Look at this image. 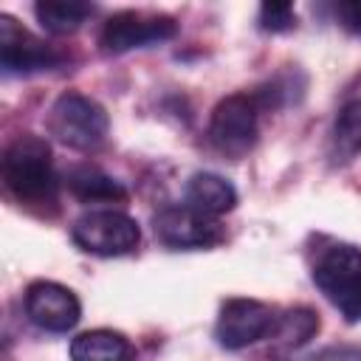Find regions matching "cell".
I'll use <instances>...</instances> for the list:
<instances>
[{
  "label": "cell",
  "instance_id": "6da1fadb",
  "mask_svg": "<svg viewBox=\"0 0 361 361\" xmlns=\"http://www.w3.org/2000/svg\"><path fill=\"white\" fill-rule=\"evenodd\" d=\"M3 183L6 189L25 206L48 209L56 203V172H54V158L51 147L39 135H20L14 138L6 152H3Z\"/></svg>",
  "mask_w": 361,
  "mask_h": 361
},
{
  "label": "cell",
  "instance_id": "7a4b0ae2",
  "mask_svg": "<svg viewBox=\"0 0 361 361\" xmlns=\"http://www.w3.org/2000/svg\"><path fill=\"white\" fill-rule=\"evenodd\" d=\"M313 282L347 322H361V248L350 243L324 248L313 265Z\"/></svg>",
  "mask_w": 361,
  "mask_h": 361
},
{
  "label": "cell",
  "instance_id": "3957f363",
  "mask_svg": "<svg viewBox=\"0 0 361 361\" xmlns=\"http://www.w3.org/2000/svg\"><path fill=\"white\" fill-rule=\"evenodd\" d=\"M107 130H110L107 110L85 93L68 90L48 110V133L71 149L90 152L102 147L107 138Z\"/></svg>",
  "mask_w": 361,
  "mask_h": 361
},
{
  "label": "cell",
  "instance_id": "277c9868",
  "mask_svg": "<svg viewBox=\"0 0 361 361\" xmlns=\"http://www.w3.org/2000/svg\"><path fill=\"white\" fill-rule=\"evenodd\" d=\"M71 237L87 254L121 257V254H130V251L138 248L141 228L124 212H116V209H90V212H85L73 223Z\"/></svg>",
  "mask_w": 361,
  "mask_h": 361
},
{
  "label": "cell",
  "instance_id": "5b68a950",
  "mask_svg": "<svg viewBox=\"0 0 361 361\" xmlns=\"http://www.w3.org/2000/svg\"><path fill=\"white\" fill-rule=\"evenodd\" d=\"M259 110L262 107L257 104L254 93H234L220 99L209 118V141L214 149L228 158H243L257 144Z\"/></svg>",
  "mask_w": 361,
  "mask_h": 361
},
{
  "label": "cell",
  "instance_id": "8992f818",
  "mask_svg": "<svg viewBox=\"0 0 361 361\" xmlns=\"http://www.w3.org/2000/svg\"><path fill=\"white\" fill-rule=\"evenodd\" d=\"M276 313L257 299H228L220 307L214 338L223 350H245L257 341L271 338L276 330Z\"/></svg>",
  "mask_w": 361,
  "mask_h": 361
},
{
  "label": "cell",
  "instance_id": "52a82bcc",
  "mask_svg": "<svg viewBox=\"0 0 361 361\" xmlns=\"http://www.w3.org/2000/svg\"><path fill=\"white\" fill-rule=\"evenodd\" d=\"M178 34V23L166 14L149 11H118L113 14L99 34V45L104 54H127L133 48H147L155 42H166Z\"/></svg>",
  "mask_w": 361,
  "mask_h": 361
},
{
  "label": "cell",
  "instance_id": "ba28073f",
  "mask_svg": "<svg viewBox=\"0 0 361 361\" xmlns=\"http://www.w3.org/2000/svg\"><path fill=\"white\" fill-rule=\"evenodd\" d=\"M152 228L155 237L169 248H212L226 237L217 217L203 214L189 203L164 206L155 214Z\"/></svg>",
  "mask_w": 361,
  "mask_h": 361
},
{
  "label": "cell",
  "instance_id": "9c48e42d",
  "mask_svg": "<svg viewBox=\"0 0 361 361\" xmlns=\"http://www.w3.org/2000/svg\"><path fill=\"white\" fill-rule=\"evenodd\" d=\"M62 62L59 51H54L45 39L34 37L14 17L0 14V68L3 73H37L51 71Z\"/></svg>",
  "mask_w": 361,
  "mask_h": 361
},
{
  "label": "cell",
  "instance_id": "30bf717a",
  "mask_svg": "<svg viewBox=\"0 0 361 361\" xmlns=\"http://www.w3.org/2000/svg\"><path fill=\"white\" fill-rule=\"evenodd\" d=\"M25 316L48 333H68L82 319V305L76 293L59 282L39 279L25 290Z\"/></svg>",
  "mask_w": 361,
  "mask_h": 361
},
{
  "label": "cell",
  "instance_id": "8fae6325",
  "mask_svg": "<svg viewBox=\"0 0 361 361\" xmlns=\"http://www.w3.org/2000/svg\"><path fill=\"white\" fill-rule=\"evenodd\" d=\"M186 203L203 214L220 217L237 206V189L217 172H195L186 180Z\"/></svg>",
  "mask_w": 361,
  "mask_h": 361
},
{
  "label": "cell",
  "instance_id": "7c38bea8",
  "mask_svg": "<svg viewBox=\"0 0 361 361\" xmlns=\"http://www.w3.org/2000/svg\"><path fill=\"white\" fill-rule=\"evenodd\" d=\"M135 350L118 330H87L71 341V361H133Z\"/></svg>",
  "mask_w": 361,
  "mask_h": 361
},
{
  "label": "cell",
  "instance_id": "4fadbf2b",
  "mask_svg": "<svg viewBox=\"0 0 361 361\" xmlns=\"http://www.w3.org/2000/svg\"><path fill=\"white\" fill-rule=\"evenodd\" d=\"M34 14L48 34L62 37V34H73L76 28H82V23L93 14V6L76 3V0H39L34 6Z\"/></svg>",
  "mask_w": 361,
  "mask_h": 361
},
{
  "label": "cell",
  "instance_id": "5bb4252c",
  "mask_svg": "<svg viewBox=\"0 0 361 361\" xmlns=\"http://www.w3.org/2000/svg\"><path fill=\"white\" fill-rule=\"evenodd\" d=\"M68 186L85 203H113V200L127 197L124 186L118 180H113L107 172L96 169V166H76L68 175Z\"/></svg>",
  "mask_w": 361,
  "mask_h": 361
},
{
  "label": "cell",
  "instance_id": "9a60e30c",
  "mask_svg": "<svg viewBox=\"0 0 361 361\" xmlns=\"http://www.w3.org/2000/svg\"><path fill=\"white\" fill-rule=\"evenodd\" d=\"M319 333V316L310 307H293L285 310L276 319V330L271 333V341L279 350H299Z\"/></svg>",
  "mask_w": 361,
  "mask_h": 361
},
{
  "label": "cell",
  "instance_id": "2e32d148",
  "mask_svg": "<svg viewBox=\"0 0 361 361\" xmlns=\"http://www.w3.org/2000/svg\"><path fill=\"white\" fill-rule=\"evenodd\" d=\"M361 152V99H353L341 107L333 124V158L350 161Z\"/></svg>",
  "mask_w": 361,
  "mask_h": 361
},
{
  "label": "cell",
  "instance_id": "e0dca14e",
  "mask_svg": "<svg viewBox=\"0 0 361 361\" xmlns=\"http://www.w3.org/2000/svg\"><path fill=\"white\" fill-rule=\"evenodd\" d=\"M296 25V11L290 3L285 0H271V3H262L259 6V28L265 31H290Z\"/></svg>",
  "mask_w": 361,
  "mask_h": 361
},
{
  "label": "cell",
  "instance_id": "ac0fdd59",
  "mask_svg": "<svg viewBox=\"0 0 361 361\" xmlns=\"http://www.w3.org/2000/svg\"><path fill=\"white\" fill-rule=\"evenodd\" d=\"M302 361H361V347L355 344H330Z\"/></svg>",
  "mask_w": 361,
  "mask_h": 361
},
{
  "label": "cell",
  "instance_id": "d6986e66",
  "mask_svg": "<svg viewBox=\"0 0 361 361\" xmlns=\"http://www.w3.org/2000/svg\"><path fill=\"white\" fill-rule=\"evenodd\" d=\"M336 17L338 23L353 31V34H361V0H344L336 6Z\"/></svg>",
  "mask_w": 361,
  "mask_h": 361
}]
</instances>
